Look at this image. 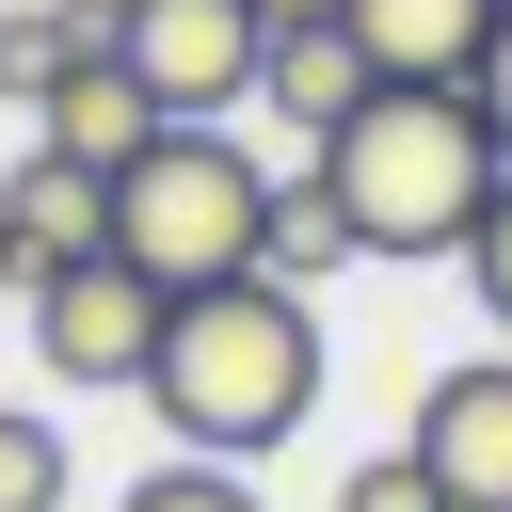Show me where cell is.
Here are the masks:
<instances>
[{"mask_svg": "<svg viewBox=\"0 0 512 512\" xmlns=\"http://www.w3.org/2000/svg\"><path fill=\"white\" fill-rule=\"evenodd\" d=\"M144 416L208 464H256L320 416V304L256 256V272H208L160 304V352H144Z\"/></svg>", "mask_w": 512, "mask_h": 512, "instance_id": "cell-1", "label": "cell"}, {"mask_svg": "<svg viewBox=\"0 0 512 512\" xmlns=\"http://www.w3.org/2000/svg\"><path fill=\"white\" fill-rule=\"evenodd\" d=\"M304 160H320V192H336L352 256H464L480 192L512 176V144H496L480 80H368V112H352L336 144H304Z\"/></svg>", "mask_w": 512, "mask_h": 512, "instance_id": "cell-2", "label": "cell"}, {"mask_svg": "<svg viewBox=\"0 0 512 512\" xmlns=\"http://www.w3.org/2000/svg\"><path fill=\"white\" fill-rule=\"evenodd\" d=\"M256 240H272V176H256V144H224V112H160L112 160V256L128 272L208 288V272H256Z\"/></svg>", "mask_w": 512, "mask_h": 512, "instance_id": "cell-3", "label": "cell"}, {"mask_svg": "<svg viewBox=\"0 0 512 512\" xmlns=\"http://www.w3.org/2000/svg\"><path fill=\"white\" fill-rule=\"evenodd\" d=\"M160 304H176V288H160V272H128L112 240H96V256H64V272L32 288V352H48V384H112V400H128V384H144V352H160Z\"/></svg>", "mask_w": 512, "mask_h": 512, "instance_id": "cell-4", "label": "cell"}, {"mask_svg": "<svg viewBox=\"0 0 512 512\" xmlns=\"http://www.w3.org/2000/svg\"><path fill=\"white\" fill-rule=\"evenodd\" d=\"M112 48H128V80H144L160 112H240L272 16H256V0H112Z\"/></svg>", "mask_w": 512, "mask_h": 512, "instance_id": "cell-5", "label": "cell"}, {"mask_svg": "<svg viewBox=\"0 0 512 512\" xmlns=\"http://www.w3.org/2000/svg\"><path fill=\"white\" fill-rule=\"evenodd\" d=\"M416 464L448 480V512H512V336L464 352V368H432V400H416Z\"/></svg>", "mask_w": 512, "mask_h": 512, "instance_id": "cell-6", "label": "cell"}, {"mask_svg": "<svg viewBox=\"0 0 512 512\" xmlns=\"http://www.w3.org/2000/svg\"><path fill=\"white\" fill-rule=\"evenodd\" d=\"M368 80H384V64H368L352 16H272V48H256V112H272L288 144H336V128L368 112Z\"/></svg>", "mask_w": 512, "mask_h": 512, "instance_id": "cell-7", "label": "cell"}, {"mask_svg": "<svg viewBox=\"0 0 512 512\" xmlns=\"http://www.w3.org/2000/svg\"><path fill=\"white\" fill-rule=\"evenodd\" d=\"M144 128H160V96L128 80V48H96V64H64V80L32 96V144H64V160H96V176H112V160H128Z\"/></svg>", "mask_w": 512, "mask_h": 512, "instance_id": "cell-8", "label": "cell"}, {"mask_svg": "<svg viewBox=\"0 0 512 512\" xmlns=\"http://www.w3.org/2000/svg\"><path fill=\"white\" fill-rule=\"evenodd\" d=\"M0 224L64 272V256H96V240H112V176H96V160H64V144H32V160L0 176ZM48 272H32V288H48Z\"/></svg>", "mask_w": 512, "mask_h": 512, "instance_id": "cell-9", "label": "cell"}, {"mask_svg": "<svg viewBox=\"0 0 512 512\" xmlns=\"http://www.w3.org/2000/svg\"><path fill=\"white\" fill-rule=\"evenodd\" d=\"M336 16L368 32L384 80H480V32H496V0H336Z\"/></svg>", "mask_w": 512, "mask_h": 512, "instance_id": "cell-10", "label": "cell"}, {"mask_svg": "<svg viewBox=\"0 0 512 512\" xmlns=\"http://www.w3.org/2000/svg\"><path fill=\"white\" fill-rule=\"evenodd\" d=\"M96 48H112V0H32V16H0V96L32 112V96H48L64 64H96Z\"/></svg>", "mask_w": 512, "mask_h": 512, "instance_id": "cell-11", "label": "cell"}, {"mask_svg": "<svg viewBox=\"0 0 512 512\" xmlns=\"http://www.w3.org/2000/svg\"><path fill=\"white\" fill-rule=\"evenodd\" d=\"M64 416H32V400H0V512H64Z\"/></svg>", "mask_w": 512, "mask_h": 512, "instance_id": "cell-12", "label": "cell"}, {"mask_svg": "<svg viewBox=\"0 0 512 512\" xmlns=\"http://www.w3.org/2000/svg\"><path fill=\"white\" fill-rule=\"evenodd\" d=\"M256 256H272L288 288H304V272H336V256H352V224H336V192H320V176H304V192H272V240H256Z\"/></svg>", "mask_w": 512, "mask_h": 512, "instance_id": "cell-13", "label": "cell"}, {"mask_svg": "<svg viewBox=\"0 0 512 512\" xmlns=\"http://www.w3.org/2000/svg\"><path fill=\"white\" fill-rule=\"evenodd\" d=\"M128 512H256V480L192 448V464H160V480H128Z\"/></svg>", "mask_w": 512, "mask_h": 512, "instance_id": "cell-14", "label": "cell"}, {"mask_svg": "<svg viewBox=\"0 0 512 512\" xmlns=\"http://www.w3.org/2000/svg\"><path fill=\"white\" fill-rule=\"evenodd\" d=\"M464 288H480V320L512 336V176L480 192V224H464Z\"/></svg>", "mask_w": 512, "mask_h": 512, "instance_id": "cell-15", "label": "cell"}, {"mask_svg": "<svg viewBox=\"0 0 512 512\" xmlns=\"http://www.w3.org/2000/svg\"><path fill=\"white\" fill-rule=\"evenodd\" d=\"M336 512H448V480H432L416 448H384V464H352V480H336Z\"/></svg>", "mask_w": 512, "mask_h": 512, "instance_id": "cell-16", "label": "cell"}, {"mask_svg": "<svg viewBox=\"0 0 512 512\" xmlns=\"http://www.w3.org/2000/svg\"><path fill=\"white\" fill-rule=\"evenodd\" d=\"M480 112H496V144H512V0H496V32H480Z\"/></svg>", "mask_w": 512, "mask_h": 512, "instance_id": "cell-17", "label": "cell"}, {"mask_svg": "<svg viewBox=\"0 0 512 512\" xmlns=\"http://www.w3.org/2000/svg\"><path fill=\"white\" fill-rule=\"evenodd\" d=\"M32 272H48V256H32V240H16V224H0V288H16V304H32Z\"/></svg>", "mask_w": 512, "mask_h": 512, "instance_id": "cell-18", "label": "cell"}, {"mask_svg": "<svg viewBox=\"0 0 512 512\" xmlns=\"http://www.w3.org/2000/svg\"><path fill=\"white\" fill-rule=\"evenodd\" d=\"M256 16H336V0H256Z\"/></svg>", "mask_w": 512, "mask_h": 512, "instance_id": "cell-19", "label": "cell"}]
</instances>
